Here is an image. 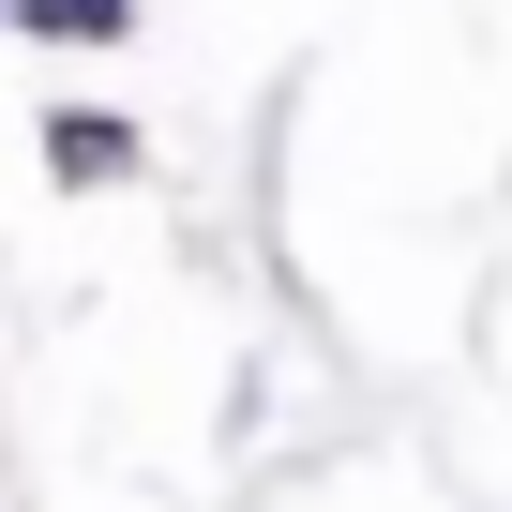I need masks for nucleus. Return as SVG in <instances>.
Masks as SVG:
<instances>
[{
	"instance_id": "obj_2",
	"label": "nucleus",
	"mask_w": 512,
	"mask_h": 512,
	"mask_svg": "<svg viewBox=\"0 0 512 512\" xmlns=\"http://www.w3.org/2000/svg\"><path fill=\"white\" fill-rule=\"evenodd\" d=\"M16 31H31V46H121L136 0H16Z\"/></svg>"
},
{
	"instance_id": "obj_1",
	"label": "nucleus",
	"mask_w": 512,
	"mask_h": 512,
	"mask_svg": "<svg viewBox=\"0 0 512 512\" xmlns=\"http://www.w3.org/2000/svg\"><path fill=\"white\" fill-rule=\"evenodd\" d=\"M46 166H61V181H136V121H106V106H46Z\"/></svg>"
}]
</instances>
